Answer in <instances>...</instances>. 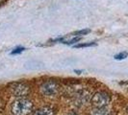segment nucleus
<instances>
[{"label":"nucleus","mask_w":128,"mask_h":115,"mask_svg":"<svg viewBox=\"0 0 128 115\" xmlns=\"http://www.w3.org/2000/svg\"><path fill=\"white\" fill-rule=\"evenodd\" d=\"M33 109V103L30 100L19 98L12 104L11 111L13 115H28Z\"/></svg>","instance_id":"obj_1"},{"label":"nucleus","mask_w":128,"mask_h":115,"mask_svg":"<svg viewBox=\"0 0 128 115\" xmlns=\"http://www.w3.org/2000/svg\"><path fill=\"white\" fill-rule=\"evenodd\" d=\"M111 101V98L108 93L100 91V92H96L94 95L90 98V102L92 105L96 108V109H101L105 108L106 106H108V104Z\"/></svg>","instance_id":"obj_2"},{"label":"nucleus","mask_w":128,"mask_h":115,"mask_svg":"<svg viewBox=\"0 0 128 115\" xmlns=\"http://www.w3.org/2000/svg\"><path fill=\"white\" fill-rule=\"evenodd\" d=\"M12 94L18 98H23L29 94L30 87L24 83H14L10 86Z\"/></svg>","instance_id":"obj_3"},{"label":"nucleus","mask_w":128,"mask_h":115,"mask_svg":"<svg viewBox=\"0 0 128 115\" xmlns=\"http://www.w3.org/2000/svg\"><path fill=\"white\" fill-rule=\"evenodd\" d=\"M59 91V84L54 81H47L42 84L40 92L44 96H54Z\"/></svg>","instance_id":"obj_4"},{"label":"nucleus","mask_w":128,"mask_h":115,"mask_svg":"<svg viewBox=\"0 0 128 115\" xmlns=\"http://www.w3.org/2000/svg\"><path fill=\"white\" fill-rule=\"evenodd\" d=\"M73 98H74L75 105L78 107H81V106H85L88 103V101L90 100V93L87 90H79L74 94Z\"/></svg>","instance_id":"obj_5"},{"label":"nucleus","mask_w":128,"mask_h":115,"mask_svg":"<svg viewBox=\"0 0 128 115\" xmlns=\"http://www.w3.org/2000/svg\"><path fill=\"white\" fill-rule=\"evenodd\" d=\"M33 115H55L54 113V110L51 108H48V107H44V108H40V109H37Z\"/></svg>","instance_id":"obj_6"},{"label":"nucleus","mask_w":128,"mask_h":115,"mask_svg":"<svg viewBox=\"0 0 128 115\" xmlns=\"http://www.w3.org/2000/svg\"><path fill=\"white\" fill-rule=\"evenodd\" d=\"M90 115H112L111 111L106 108L101 109H94L90 110Z\"/></svg>","instance_id":"obj_7"},{"label":"nucleus","mask_w":128,"mask_h":115,"mask_svg":"<svg viewBox=\"0 0 128 115\" xmlns=\"http://www.w3.org/2000/svg\"><path fill=\"white\" fill-rule=\"evenodd\" d=\"M128 57V53L127 52H120L118 54L115 55V59H118V60H122V59H124Z\"/></svg>","instance_id":"obj_8"},{"label":"nucleus","mask_w":128,"mask_h":115,"mask_svg":"<svg viewBox=\"0 0 128 115\" xmlns=\"http://www.w3.org/2000/svg\"><path fill=\"white\" fill-rule=\"evenodd\" d=\"M80 40V37H75V38H71V39H68V40H63V43H64V44H73V43H75V42H77V41H79Z\"/></svg>","instance_id":"obj_9"},{"label":"nucleus","mask_w":128,"mask_h":115,"mask_svg":"<svg viewBox=\"0 0 128 115\" xmlns=\"http://www.w3.org/2000/svg\"><path fill=\"white\" fill-rule=\"evenodd\" d=\"M96 42H89V43H80V44L74 45V48H82V47H90V46H94Z\"/></svg>","instance_id":"obj_10"},{"label":"nucleus","mask_w":128,"mask_h":115,"mask_svg":"<svg viewBox=\"0 0 128 115\" xmlns=\"http://www.w3.org/2000/svg\"><path fill=\"white\" fill-rule=\"evenodd\" d=\"M24 50H25V48H24V47H18V48L14 49L13 51L11 52V55H16V54H20L21 52H23Z\"/></svg>","instance_id":"obj_11"},{"label":"nucleus","mask_w":128,"mask_h":115,"mask_svg":"<svg viewBox=\"0 0 128 115\" xmlns=\"http://www.w3.org/2000/svg\"><path fill=\"white\" fill-rule=\"evenodd\" d=\"M90 32V29H85V30H81V31H77L73 35H75V36H83V35H87L88 33Z\"/></svg>","instance_id":"obj_12"},{"label":"nucleus","mask_w":128,"mask_h":115,"mask_svg":"<svg viewBox=\"0 0 128 115\" xmlns=\"http://www.w3.org/2000/svg\"><path fill=\"white\" fill-rule=\"evenodd\" d=\"M74 72L77 73V74H81V72H82V71L81 70H74Z\"/></svg>","instance_id":"obj_13"},{"label":"nucleus","mask_w":128,"mask_h":115,"mask_svg":"<svg viewBox=\"0 0 128 115\" xmlns=\"http://www.w3.org/2000/svg\"><path fill=\"white\" fill-rule=\"evenodd\" d=\"M1 107H2V103H1V101H0V109H1Z\"/></svg>","instance_id":"obj_14"},{"label":"nucleus","mask_w":128,"mask_h":115,"mask_svg":"<svg viewBox=\"0 0 128 115\" xmlns=\"http://www.w3.org/2000/svg\"><path fill=\"white\" fill-rule=\"evenodd\" d=\"M68 115H76V114H73V113H72V114H68Z\"/></svg>","instance_id":"obj_15"},{"label":"nucleus","mask_w":128,"mask_h":115,"mask_svg":"<svg viewBox=\"0 0 128 115\" xmlns=\"http://www.w3.org/2000/svg\"><path fill=\"white\" fill-rule=\"evenodd\" d=\"M126 111H127V112H128V108H127V109H126Z\"/></svg>","instance_id":"obj_16"}]
</instances>
